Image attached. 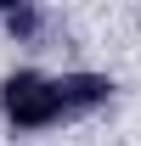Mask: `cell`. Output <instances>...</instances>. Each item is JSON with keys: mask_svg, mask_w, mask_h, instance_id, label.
<instances>
[{"mask_svg": "<svg viewBox=\"0 0 141 146\" xmlns=\"http://www.w3.org/2000/svg\"><path fill=\"white\" fill-rule=\"evenodd\" d=\"M0 107H6V118L17 129H51L68 118V101H62V84L56 79H45V73L23 68L11 73L6 84H0Z\"/></svg>", "mask_w": 141, "mask_h": 146, "instance_id": "1", "label": "cell"}, {"mask_svg": "<svg viewBox=\"0 0 141 146\" xmlns=\"http://www.w3.org/2000/svg\"><path fill=\"white\" fill-rule=\"evenodd\" d=\"M56 84H62V101H68V118H79V112H90V107H102L107 96H113V84H107L102 73H62Z\"/></svg>", "mask_w": 141, "mask_h": 146, "instance_id": "2", "label": "cell"}, {"mask_svg": "<svg viewBox=\"0 0 141 146\" xmlns=\"http://www.w3.org/2000/svg\"><path fill=\"white\" fill-rule=\"evenodd\" d=\"M6 28L17 39H34V28H40V11L34 6H17V11H6Z\"/></svg>", "mask_w": 141, "mask_h": 146, "instance_id": "3", "label": "cell"}]
</instances>
